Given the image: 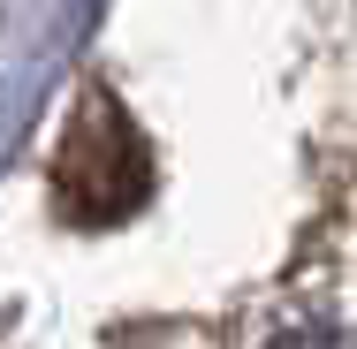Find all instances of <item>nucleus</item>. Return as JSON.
<instances>
[{"label":"nucleus","instance_id":"nucleus-2","mask_svg":"<svg viewBox=\"0 0 357 349\" xmlns=\"http://www.w3.org/2000/svg\"><path fill=\"white\" fill-rule=\"evenodd\" d=\"M266 349H357V334L335 327V319H304V327H282Z\"/></svg>","mask_w":357,"mask_h":349},{"label":"nucleus","instance_id":"nucleus-1","mask_svg":"<svg viewBox=\"0 0 357 349\" xmlns=\"http://www.w3.org/2000/svg\"><path fill=\"white\" fill-rule=\"evenodd\" d=\"M46 190L69 228H114L152 198V144L122 114V99H107V91L76 99L69 130L54 144V167H46Z\"/></svg>","mask_w":357,"mask_h":349}]
</instances>
